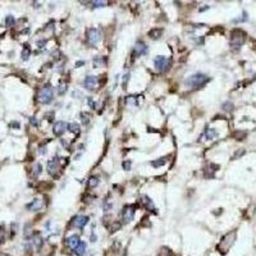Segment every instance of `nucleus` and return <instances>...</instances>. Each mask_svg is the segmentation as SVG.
I'll use <instances>...</instances> for the list:
<instances>
[{
    "mask_svg": "<svg viewBox=\"0 0 256 256\" xmlns=\"http://www.w3.org/2000/svg\"><path fill=\"white\" fill-rule=\"evenodd\" d=\"M59 169H60V164H59L58 158H54L47 161V172H49V174H51L53 177L57 176Z\"/></svg>",
    "mask_w": 256,
    "mask_h": 256,
    "instance_id": "obj_7",
    "label": "nucleus"
},
{
    "mask_svg": "<svg viewBox=\"0 0 256 256\" xmlns=\"http://www.w3.org/2000/svg\"><path fill=\"white\" fill-rule=\"evenodd\" d=\"M87 184H89V187H91V188H93V187H96L99 184V179L97 177H91L89 179V182H87Z\"/></svg>",
    "mask_w": 256,
    "mask_h": 256,
    "instance_id": "obj_23",
    "label": "nucleus"
},
{
    "mask_svg": "<svg viewBox=\"0 0 256 256\" xmlns=\"http://www.w3.org/2000/svg\"><path fill=\"white\" fill-rule=\"evenodd\" d=\"M83 86L86 87L87 90H95L96 87L99 86V81H97V77L95 76H87L83 81Z\"/></svg>",
    "mask_w": 256,
    "mask_h": 256,
    "instance_id": "obj_9",
    "label": "nucleus"
},
{
    "mask_svg": "<svg viewBox=\"0 0 256 256\" xmlns=\"http://www.w3.org/2000/svg\"><path fill=\"white\" fill-rule=\"evenodd\" d=\"M65 91H67V85L65 83H60L59 87H58V93H59V95H64Z\"/></svg>",
    "mask_w": 256,
    "mask_h": 256,
    "instance_id": "obj_26",
    "label": "nucleus"
},
{
    "mask_svg": "<svg viewBox=\"0 0 256 256\" xmlns=\"http://www.w3.org/2000/svg\"><path fill=\"white\" fill-rule=\"evenodd\" d=\"M223 109L226 110V111H232V110H233V104L229 103V101L224 103V104H223Z\"/></svg>",
    "mask_w": 256,
    "mask_h": 256,
    "instance_id": "obj_27",
    "label": "nucleus"
},
{
    "mask_svg": "<svg viewBox=\"0 0 256 256\" xmlns=\"http://www.w3.org/2000/svg\"><path fill=\"white\" fill-rule=\"evenodd\" d=\"M87 223H89V216H85V215H76L72 219V226L81 228V229H82Z\"/></svg>",
    "mask_w": 256,
    "mask_h": 256,
    "instance_id": "obj_8",
    "label": "nucleus"
},
{
    "mask_svg": "<svg viewBox=\"0 0 256 256\" xmlns=\"http://www.w3.org/2000/svg\"><path fill=\"white\" fill-rule=\"evenodd\" d=\"M32 241H33V245L36 246V248L39 250V248L41 247V245H42V240H41V237H40V236H35L33 238H32Z\"/></svg>",
    "mask_w": 256,
    "mask_h": 256,
    "instance_id": "obj_22",
    "label": "nucleus"
},
{
    "mask_svg": "<svg viewBox=\"0 0 256 256\" xmlns=\"http://www.w3.org/2000/svg\"><path fill=\"white\" fill-rule=\"evenodd\" d=\"M53 100V87L50 85H45L40 89L39 92V101L41 104H49Z\"/></svg>",
    "mask_w": 256,
    "mask_h": 256,
    "instance_id": "obj_3",
    "label": "nucleus"
},
{
    "mask_svg": "<svg viewBox=\"0 0 256 256\" xmlns=\"http://www.w3.org/2000/svg\"><path fill=\"white\" fill-rule=\"evenodd\" d=\"M67 128H68V131L69 132H72V133H78L79 132V126H78V123H69L67 126Z\"/></svg>",
    "mask_w": 256,
    "mask_h": 256,
    "instance_id": "obj_17",
    "label": "nucleus"
},
{
    "mask_svg": "<svg viewBox=\"0 0 256 256\" xmlns=\"http://www.w3.org/2000/svg\"><path fill=\"white\" fill-rule=\"evenodd\" d=\"M30 54H31V49L28 47V45H24V47L22 50V59L23 60H27L28 57H30Z\"/></svg>",
    "mask_w": 256,
    "mask_h": 256,
    "instance_id": "obj_18",
    "label": "nucleus"
},
{
    "mask_svg": "<svg viewBox=\"0 0 256 256\" xmlns=\"http://www.w3.org/2000/svg\"><path fill=\"white\" fill-rule=\"evenodd\" d=\"M246 40V33L242 30H233L230 33V47L232 49H240L242 46V44Z\"/></svg>",
    "mask_w": 256,
    "mask_h": 256,
    "instance_id": "obj_2",
    "label": "nucleus"
},
{
    "mask_svg": "<svg viewBox=\"0 0 256 256\" xmlns=\"http://www.w3.org/2000/svg\"><path fill=\"white\" fill-rule=\"evenodd\" d=\"M100 40H101V33H100L97 28H90L87 31V42L91 46H95Z\"/></svg>",
    "mask_w": 256,
    "mask_h": 256,
    "instance_id": "obj_5",
    "label": "nucleus"
},
{
    "mask_svg": "<svg viewBox=\"0 0 256 256\" xmlns=\"http://www.w3.org/2000/svg\"><path fill=\"white\" fill-rule=\"evenodd\" d=\"M243 154H245V150H240V151H237L234 154V158H238V156H241V155H243Z\"/></svg>",
    "mask_w": 256,
    "mask_h": 256,
    "instance_id": "obj_34",
    "label": "nucleus"
},
{
    "mask_svg": "<svg viewBox=\"0 0 256 256\" xmlns=\"http://www.w3.org/2000/svg\"><path fill=\"white\" fill-rule=\"evenodd\" d=\"M146 51H147L146 44L143 41H137L136 45H135V49H133V57L137 58V57H140V55L146 54Z\"/></svg>",
    "mask_w": 256,
    "mask_h": 256,
    "instance_id": "obj_10",
    "label": "nucleus"
},
{
    "mask_svg": "<svg viewBox=\"0 0 256 256\" xmlns=\"http://www.w3.org/2000/svg\"><path fill=\"white\" fill-rule=\"evenodd\" d=\"M209 81V77L206 74H202V73H196V74H192L184 81V85L190 89H198V87L204 86Z\"/></svg>",
    "mask_w": 256,
    "mask_h": 256,
    "instance_id": "obj_1",
    "label": "nucleus"
},
{
    "mask_svg": "<svg viewBox=\"0 0 256 256\" xmlns=\"http://www.w3.org/2000/svg\"><path fill=\"white\" fill-rule=\"evenodd\" d=\"M161 33H163V30L159 28V30H153L149 35H150V37H151V39H159Z\"/></svg>",
    "mask_w": 256,
    "mask_h": 256,
    "instance_id": "obj_19",
    "label": "nucleus"
},
{
    "mask_svg": "<svg viewBox=\"0 0 256 256\" xmlns=\"http://www.w3.org/2000/svg\"><path fill=\"white\" fill-rule=\"evenodd\" d=\"M30 122H31V124H32V126H35V127H37V126H39V122H37V119H36L35 117L30 118Z\"/></svg>",
    "mask_w": 256,
    "mask_h": 256,
    "instance_id": "obj_30",
    "label": "nucleus"
},
{
    "mask_svg": "<svg viewBox=\"0 0 256 256\" xmlns=\"http://www.w3.org/2000/svg\"><path fill=\"white\" fill-rule=\"evenodd\" d=\"M14 23H16L14 17L13 16H7V18H5V24H7V27L14 26Z\"/></svg>",
    "mask_w": 256,
    "mask_h": 256,
    "instance_id": "obj_21",
    "label": "nucleus"
},
{
    "mask_svg": "<svg viewBox=\"0 0 256 256\" xmlns=\"http://www.w3.org/2000/svg\"><path fill=\"white\" fill-rule=\"evenodd\" d=\"M37 45H39V47H40V49H41V47H44V46L46 45V40H41V41H39V42H37Z\"/></svg>",
    "mask_w": 256,
    "mask_h": 256,
    "instance_id": "obj_33",
    "label": "nucleus"
},
{
    "mask_svg": "<svg viewBox=\"0 0 256 256\" xmlns=\"http://www.w3.org/2000/svg\"><path fill=\"white\" fill-rule=\"evenodd\" d=\"M89 103H90V105H91V107H92L93 109H95V108H96V104H95V103H93V101H92V99H89Z\"/></svg>",
    "mask_w": 256,
    "mask_h": 256,
    "instance_id": "obj_36",
    "label": "nucleus"
},
{
    "mask_svg": "<svg viewBox=\"0 0 256 256\" xmlns=\"http://www.w3.org/2000/svg\"><path fill=\"white\" fill-rule=\"evenodd\" d=\"M104 63H105V60L101 57H96L95 59H93V65H95V67H103Z\"/></svg>",
    "mask_w": 256,
    "mask_h": 256,
    "instance_id": "obj_24",
    "label": "nucleus"
},
{
    "mask_svg": "<svg viewBox=\"0 0 256 256\" xmlns=\"http://www.w3.org/2000/svg\"><path fill=\"white\" fill-rule=\"evenodd\" d=\"M154 65H155V69H156L158 72H165L168 68H169L170 61H169V59L163 57V55H159V57H156L154 59Z\"/></svg>",
    "mask_w": 256,
    "mask_h": 256,
    "instance_id": "obj_4",
    "label": "nucleus"
},
{
    "mask_svg": "<svg viewBox=\"0 0 256 256\" xmlns=\"http://www.w3.org/2000/svg\"><path fill=\"white\" fill-rule=\"evenodd\" d=\"M135 205H126L122 210V218H123V222L124 223H129L131 220L133 219V215H135Z\"/></svg>",
    "mask_w": 256,
    "mask_h": 256,
    "instance_id": "obj_6",
    "label": "nucleus"
},
{
    "mask_svg": "<svg viewBox=\"0 0 256 256\" xmlns=\"http://www.w3.org/2000/svg\"><path fill=\"white\" fill-rule=\"evenodd\" d=\"M167 163V158H161L160 160H155V161H151V165L155 167V168H159L161 165H164Z\"/></svg>",
    "mask_w": 256,
    "mask_h": 256,
    "instance_id": "obj_20",
    "label": "nucleus"
},
{
    "mask_svg": "<svg viewBox=\"0 0 256 256\" xmlns=\"http://www.w3.org/2000/svg\"><path fill=\"white\" fill-rule=\"evenodd\" d=\"M79 237L77 236V234H73V236H71V237H68V238L65 240V245L69 247V248H72V250H74L76 248L78 245H79Z\"/></svg>",
    "mask_w": 256,
    "mask_h": 256,
    "instance_id": "obj_12",
    "label": "nucleus"
},
{
    "mask_svg": "<svg viewBox=\"0 0 256 256\" xmlns=\"http://www.w3.org/2000/svg\"><path fill=\"white\" fill-rule=\"evenodd\" d=\"M86 248H87L86 243L81 241L79 245H78L76 248H74V252H76V255H78V256H82V255H85V252H86Z\"/></svg>",
    "mask_w": 256,
    "mask_h": 256,
    "instance_id": "obj_14",
    "label": "nucleus"
},
{
    "mask_svg": "<svg viewBox=\"0 0 256 256\" xmlns=\"http://www.w3.org/2000/svg\"><path fill=\"white\" fill-rule=\"evenodd\" d=\"M42 172V167H41V164H35V167H33V172H32V174H33V177H37L39 174Z\"/></svg>",
    "mask_w": 256,
    "mask_h": 256,
    "instance_id": "obj_25",
    "label": "nucleus"
},
{
    "mask_svg": "<svg viewBox=\"0 0 256 256\" xmlns=\"http://www.w3.org/2000/svg\"><path fill=\"white\" fill-rule=\"evenodd\" d=\"M81 117H82V122H83L85 124H87V123L90 122V118H89L90 115L87 114V113H82V114H81Z\"/></svg>",
    "mask_w": 256,
    "mask_h": 256,
    "instance_id": "obj_28",
    "label": "nucleus"
},
{
    "mask_svg": "<svg viewBox=\"0 0 256 256\" xmlns=\"http://www.w3.org/2000/svg\"><path fill=\"white\" fill-rule=\"evenodd\" d=\"M67 126H68V124L64 123V122H55L54 126H53V132H54V135H55V136H61V135L65 132Z\"/></svg>",
    "mask_w": 256,
    "mask_h": 256,
    "instance_id": "obj_11",
    "label": "nucleus"
},
{
    "mask_svg": "<svg viewBox=\"0 0 256 256\" xmlns=\"http://www.w3.org/2000/svg\"><path fill=\"white\" fill-rule=\"evenodd\" d=\"M82 64H85V63H83V61H78V63H77V64H76V65H77V67H78V65H82Z\"/></svg>",
    "mask_w": 256,
    "mask_h": 256,
    "instance_id": "obj_37",
    "label": "nucleus"
},
{
    "mask_svg": "<svg viewBox=\"0 0 256 256\" xmlns=\"http://www.w3.org/2000/svg\"><path fill=\"white\" fill-rule=\"evenodd\" d=\"M41 205H42V204H41L40 200L36 198V200H33V201L31 202V204L27 205V209H31V210H40V209H41Z\"/></svg>",
    "mask_w": 256,
    "mask_h": 256,
    "instance_id": "obj_15",
    "label": "nucleus"
},
{
    "mask_svg": "<svg viewBox=\"0 0 256 256\" xmlns=\"http://www.w3.org/2000/svg\"><path fill=\"white\" fill-rule=\"evenodd\" d=\"M10 127H16V129H17V128H19V123L13 122V123H10Z\"/></svg>",
    "mask_w": 256,
    "mask_h": 256,
    "instance_id": "obj_35",
    "label": "nucleus"
},
{
    "mask_svg": "<svg viewBox=\"0 0 256 256\" xmlns=\"http://www.w3.org/2000/svg\"><path fill=\"white\" fill-rule=\"evenodd\" d=\"M218 136V132L213 128H208L205 131V137H206V140H213Z\"/></svg>",
    "mask_w": 256,
    "mask_h": 256,
    "instance_id": "obj_16",
    "label": "nucleus"
},
{
    "mask_svg": "<svg viewBox=\"0 0 256 256\" xmlns=\"http://www.w3.org/2000/svg\"><path fill=\"white\" fill-rule=\"evenodd\" d=\"M142 204H143V206H145L147 210H151V211H154L155 213V206H154V202L150 200V197H147V196H142Z\"/></svg>",
    "mask_w": 256,
    "mask_h": 256,
    "instance_id": "obj_13",
    "label": "nucleus"
},
{
    "mask_svg": "<svg viewBox=\"0 0 256 256\" xmlns=\"http://www.w3.org/2000/svg\"><path fill=\"white\" fill-rule=\"evenodd\" d=\"M91 4L93 5V7H96V8H99V7H104V5L107 4V3H105V2H92Z\"/></svg>",
    "mask_w": 256,
    "mask_h": 256,
    "instance_id": "obj_29",
    "label": "nucleus"
},
{
    "mask_svg": "<svg viewBox=\"0 0 256 256\" xmlns=\"http://www.w3.org/2000/svg\"><path fill=\"white\" fill-rule=\"evenodd\" d=\"M123 168L126 170H129L131 169V161H124V163H123Z\"/></svg>",
    "mask_w": 256,
    "mask_h": 256,
    "instance_id": "obj_31",
    "label": "nucleus"
},
{
    "mask_svg": "<svg viewBox=\"0 0 256 256\" xmlns=\"http://www.w3.org/2000/svg\"><path fill=\"white\" fill-rule=\"evenodd\" d=\"M4 241V227H0V242Z\"/></svg>",
    "mask_w": 256,
    "mask_h": 256,
    "instance_id": "obj_32",
    "label": "nucleus"
}]
</instances>
